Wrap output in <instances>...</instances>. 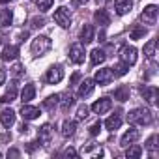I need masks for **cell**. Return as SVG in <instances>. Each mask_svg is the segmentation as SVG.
<instances>
[{"label": "cell", "mask_w": 159, "mask_h": 159, "mask_svg": "<svg viewBox=\"0 0 159 159\" xmlns=\"http://www.w3.org/2000/svg\"><path fill=\"white\" fill-rule=\"evenodd\" d=\"M127 122L133 125H148L152 124V112L148 109H133L127 114Z\"/></svg>", "instance_id": "obj_1"}, {"label": "cell", "mask_w": 159, "mask_h": 159, "mask_svg": "<svg viewBox=\"0 0 159 159\" xmlns=\"http://www.w3.org/2000/svg\"><path fill=\"white\" fill-rule=\"evenodd\" d=\"M51 47H52L51 38H47V36H38V38H34V39H32L30 51H32V54H34V56H43Z\"/></svg>", "instance_id": "obj_2"}, {"label": "cell", "mask_w": 159, "mask_h": 159, "mask_svg": "<svg viewBox=\"0 0 159 159\" xmlns=\"http://www.w3.org/2000/svg\"><path fill=\"white\" fill-rule=\"evenodd\" d=\"M54 21H56V25H60L62 28H69L71 26V13H69V10L67 8H58L56 11H54Z\"/></svg>", "instance_id": "obj_3"}, {"label": "cell", "mask_w": 159, "mask_h": 159, "mask_svg": "<svg viewBox=\"0 0 159 159\" xmlns=\"http://www.w3.org/2000/svg\"><path fill=\"white\" fill-rule=\"evenodd\" d=\"M112 79H114L112 69L111 67H103V69H98V73L94 77V83H98L99 86H107V84H111Z\"/></svg>", "instance_id": "obj_4"}, {"label": "cell", "mask_w": 159, "mask_h": 159, "mask_svg": "<svg viewBox=\"0 0 159 159\" xmlns=\"http://www.w3.org/2000/svg\"><path fill=\"white\" fill-rule=\"evenodd\" d=\"M64 79V69L60 66H51L47 69V75H45V81L49 84H58L60 81Z\"/></svg>", "instance_id": "obj_5"}, {"label": "cell", "mask_w": 159, "mask_h": 159, "mask_svg": "<svg viewBox=\"0 0 159 159\" xmlns=\"http://www.w3.org/2000/svg\"><path fill=\"white\" fill-rule=\"evenodd\" d=\"M120 60H122L124 64H127V66H133V64L137 62V49H135L133 45L122 47V51H120Z\"/></svg>", "instance_id": "obj_6"}, {"label": "cell", "mask_w": 159, "mask_h": 159, "mask_svg": "<svg viewBox=\"0 0 159 159\" xmlns=\"http://www.w3.org/2000/svg\"><path fill=\"white\" fill-rule=\"evenodd\" d=\"M157 13H159L157 6H155V4H150V6H146L144 11L140 13V21H144L146 25H155V21H157Z\"/></svg>", "instance_id": "obj_7"}, {"label": "cell", "mask_w": 159, "mask_h": 159, "mask_svg": "<svg viewBox=\"0 0 159 159\" xmlns=\"http://www.w3.org/2000/svg\"><path fill=\"white\" fill-rule=\"evenodd\" d=\"M84 47H83V43H73L71 47H69V58H71V62H75V64H83L84 62Z\"/></svg>", "instance_id": "obj_8"}, {"label": "cell", "mask_w": 159, "mask_h": 159, "mask_svg": "<svg viewBox=\"0 0 159 159\" xmlns=\"http://www.w3.org/2000/svg\"><path fill=\"white\" fill-rule=\"evenodd\" d=\"M51 139H52V127H51L49 124H43V125L38 129V140H39V144L49 146V144H51Z\"/></svg>", "instance_id": "obj_9"}, {"label": "cell", "mask_w": 159, "mask_h": 159, "mask_svg": "<svg viewBox=\"0 0 159 159\" xmlns=\"http://www.w3.org/2000/svg\"><path fill=\"white\" fill-rule=\"evenodd\" d=\"M139 137H140V131H139L137 127H131L129 131H125V133H124V137H122V140H120V146L127 148L129 144H133L135 140H139Z\"/></svg>", "instance_id": "obj_10"}, {"label": "cell", "mask_w": 159, "mask_h": 159, "mask_svg": "<svg viewBox=\"0 0 159 159\" xmlns=\"http://www.w3.org/2000/svg\"><path fill=\"white\" fill-rule=\"evenodd\" d=\"M111 107H112V101H111L109 98H101V99H98V101L92 105V111H94L96 114H105L107 111H111Z\"/></svg>", "instance_id": "obj_11"}, {"label": "cell", "mask_w": 159, "mask_h": 159, "mask_svg": "<svg viewBox=\"0 0 159 159\" xmlns=\"http://www.w3.org/2000/svg\"><path fill=\"white\" fill-rule=\"evenodd\" d=\"M140 94H142V98H144L150 105H155V103H157V88H155V86H142V88H140Z\"/></svg>", "instance_id": "obj_12"}, {"label": "cell", "mask_w": 159, "mask_h": 159, "mask_svg": "<svg viewBox=\"0 0 159 159\" xmlns=\"http://www.w3.org/2000/svg\"><path fill=\"white\" fill-rule=\"evenodd\" d=\"M0 124H2L4 127H11L15 124V112L11 109H4L2 112H0Z\"/></svg>", "instance_id": "obj_13"}, {"label": "cell", "mask_w": 159, "mask_h": 159, "mask_svg": "<svg viewBox=\"0 0 159 159\" xmlns=\"http://www.w3.org/2000/svg\"><path fill=\"white\" fill-rule=\"evenodd\" d=\"M39 114H41V111H39L38 107L23 105V109H21V116H23V120H36Z\"/></svg>", "instance_id": "obj_14"}, {"label": "cell", "mask_w": 159, "mask_h": 159, "mask_svg": "<svg viewBox=\"0 0 159 159\" xmlns=\"http://www.w3.org/2000/svg\"><path fill=\"white\" fill-rule=\"evenodd\" d=\"M94 81L92 79H84V81L81 83V86H79V98H86L94 92Z\"/></svg>", "instance_id": "obj_15"}, {"label": "cell", "mask_w": 159, "mask_h": 159, "mask_svg": "<svg viewBox=\"0 0 159 159\" xmlns=\"http://www.w3.org/2000/svg\"><path fill=\"white\" fill-rule=\"evenodd\" d=\"M15 98H17V83L13 81V83L8 86L6 94L0 98V101H2V103H11V101H15Z\"/></svg>", "instance_id": "obj_16"}, {"label": "cell", "mask_w": 159, "mask_h": 159, "mask_svg": "<svg viewBox=\"0 0 159 159\" xmlns=\"http://www.w3.org/2000/svg\"><path fill=\"white\" fill-rule=\"evenodd\" d=\"M114 10L118 15H125L131 11V0H114Z\"/></svg>", "instance_id": "obj_17"}, {"label": "cell", "mask_w": 159, "mask_h": 159, "mask_svg": "<svg viewBox=\"0 0 159 159\" xmlns=\"http://www.w3.org/2000/svg\"><path fill=\"white\" fill-rule=\"evenodd\" d=\"M94 21H96V25H99V26H107V25L111 23V15L107 13V10H98V11L94 13Z\"/></svg>", "instance_id": "obj_18"}, {"label": "cell", "mask_w": 159, "mask_h": 159, "mask_svg": "<svg viewBox=\"0 0 159 159\" xmlns=\"http://www.w3.org/2000/svg\"><path fill=\"white\" fill-rule=\"evenodd\" d=\"M17 56H19V47H15V45H8V47H4V51H2V60H4V62L15 60Z\"/></svg>", "instance_id": "obj_19"}, {"label": "cell", "mask_w": 159, "mask_h": 159, "mask_svg": "<svg viewBox=\"0 0 159 159\" xmlns=\"http://www.w3.org/2000/svg\"><path fill=\"white\" fill-rule=\"evenodd\" d=\"M34 96H36V86L34 84H25V88L21 92V101L23 103H28V101L34 99Z\"/></svg>", "instance_id": "obj_20"}, {"label": "cell", "mask_w": 159, "mask_h": 159, "mask_svg": "<svg viewBox=\"0 0 159 159\" xmlns=\"http://www.w3.org/2000/svg\"><path fill=\"white\" fill-rule=\"evenodd\" d=\"M81 41L86 45L90 41H94V26L92 25H84L83 30H81Z\"/></svg>", "instance_id": "obj_21"}, {"label": "cell", "mask_w": 159, "mask_h": 159, "mask_svg": "<svg viewBox=\"0 0 159 159\" xmlns=\"http://www.w3.org/2000/svg\"><path fill=\"white\" fill-rule=\"evenodd\" d=\"M105 58H107V54H105V51H103V49H94V51L90 52V60H92V64H94V66L103 64V62H105Z\"/></svg>", "instance_id": "obj_22"}, {"label": "cell", "mask_w": 159, "mask_h": 159, "mask_svg": "<svg viewBox=\"0 0 159 159\" xmlns=\"http://www.w3.org/2000/svg\"><path fill=\"white\" fill-rule=\"evenodd\" d=\"M155 49H157V39H150L146 45H144V54H146V58L148 60H153L155 58Z\"/></svg>", "instance_id": "obj_23"}, {"label": "cell", "mask_w": 159, "mask_h": 159, "mask_svg": "<svg viewBox=\"0 0 159 159\" xmlns=\"http://www.w3.org/2000/svg\"><path fill=\"white\" fill-rule=\"evenodd\" d=\"M120 125H122V116H120V114H114V116L107 118V122H105V127H107L109 131H116Z\"/></svg>", "instance_id": "obj_24"}, {"label": "cell", "mask_w": 159, "mask_h": 159, "mask_svg": "<svg viewBox=\"0 0 159 159\" xmlns=\"http://www.w3.org/2000/svg\"><path fill=\"white\" fill-rule=\"evenodd\" d=\"M114 99H118V101H127V99H129V86H125V84L118 86V88L114 90Z\"/></svg>", "instance_id": "obj_25"}, {"label": "cell", "mask_w": 159, "mask_h": 159, "mask_svg": "<svg viewBox=\"0 0 159 159\" xmlns=\"http://www.w3.org/2000/svg\"><path fill=\"white\" fill-rule=\"evenodd\" d=\"M58 101H60V96H49V98L43 101V109H47V111H54L56 105H58Z\"/></svg>", "instance_id": "obj_26"}, {"label": "cell", "mask_w": 159, "mask_h": 159, "mask_svg": "<svg viewBox=\"0 0 159 159\" xmlns=\"http://www.w3.org/2000/svg\"><path fill=\"white\" fill-rule=\"evenodd\" d=\"M62 135H64V137H73V135H75V122L66 120V122L62 124Z\"/></svg>", "instance_id": "obj_27"}, {"label": "cell", "mask_w": 159, "mask_h": 159, "mask_svg": "<svg viewBox=\"0 0 159 159\" xmlns=\"http://www.w3.org/2000/svg\"><path fill=\"white\" fill-rule=\"evenodd\" d=\"M140 153H142V148L137 146V144H133V146H127L125 157H127V159H137V157H140Z\"/></svg>", "instance_id": "obj_28"}, {"label": "cell", "mask_w": 159, "mask_h": 159, "mask_svg": "<svg viewBox=\"0 0 159 159\" xmlns=\"http://www.w3.org/2000/svg\"><path fill=\"white\" fill-rule=\"evenodd\" d=\"M83 153H94V155H98V157H101L103 155V150L98 146V144H88V146H83Z\"/></svg>", "instance_id": "obj_29"}, {"label": "cell", "mask_w": 159, "mask_h": 159, "mask_svg": "<svg viewBox=\"0 0 159 159\" xmlns=\"http://www.w3.org/2000/svg\"><path fill=\"white\" fill-rule=\"evenodd\" d=\"M11 19H13L11 10H2V13H0V25L8 26V25H11Z\"/></svg>", "instance_id": "obj_30"}, {"label": "cell", "mask_w": 159, "mask_h": 159, "mask_svg": "<svg viewBox=\"0 0 159 159\" xmlns=\"http://www.w3.org/2000/svg\"><path fill=\"white\" fill-rule=\"evenodd\" d=\"M111 69H114V71H112V75H114V77H122V75H125V73L129 71V66L122 62V64H116V66H114V67H111Z\"/></svg>", "instance_id": "obj_31"}, {"label": "cell", "mask_w": 159, "mask_h": 159, "mask_svg": "<svg viewBox=\"0 0 159 159\" xmlns=\"http://www.w3.org/2000/svg\"><path fill=\"white\" fill-rule=\"evenodd\" d=\"M144 34H146L144 26H135L131 30V39H140V38H144Z\"/></svg>", "instance_id": "obj_32"}, {"label": "cell", "mask_w": 159, "mask_h": 159, "mask_svg": "<svg viewBox=\"0 0 159 159\" xmlns=\"http://www.w3.org/2000/svg\"><path fill=\"white\" fill-rule=\"evenodd\" d=\"M73 99H75V98H73L71 94H64V96H62V111H67V109L73 105Z\"/></svg>", "instance_id": "obj_33"}, {"label": "cell", "mask_w": 159, "mask_h": 159, "mask_svg": "<svg viewBox=\"0 0 159 159\" xmlns=\"http://www.w3.org/2000/svg\"><path fill=\"white\" fill-rule=\"evenodd\" d=\"M36 6L39 8V11H47L52 6V0H36Z\"/></svg>", "instance_id": "obj_34"}, {"label": "cell", "mask_w": 159, "mask_h": 159, "mask_svg": "<svg viewBox=\"0 0 159 159\" xmlns=\"http://www.w3.org/2000/svg\"><path fill=\"white\" fill-rule=\"evenodd\" d=\"M155 142H157V137H155V135H152V137L148 139V142H146V148L152 152V155H155V148H157Z\"/></svg>", "instance_id": "obj_35"}, {"label": "cell", "mask_w": 159, "mask_h": 159, "mask_svg": "<svg viewBox=\"0 0 159 159\" xmlns=\"http://www.w3.org/2000/svg\"><path fill=\"white\" fill-rule=\"evenodd\" d=\"M88 116V107L86 105H81L79 107V111H77V120H84Z\"/></svg>", "instance_id": "obj_36"}, {"label": "cell", "mask_w": 159, "mask_h": 159, "mask_svg": "<svg viewBox=\"0 0 159 159\" xmlns=\"http://www.w3.org/2000/svg\"><path fill=\"white\" fill-rule=\"evenodd\" d=\"M99 131H101V122L98 120L96 124H92V125H90V135H98Z\"/></svg>", "instance_id": "obj_37"}, {"label": "cell", "mask_w": 159, "mask_h": 159, "mask_svg": "<svg viewBox=\"0 0 159 159\" xmlns=\"http://www.w3.org/2000/svg\"><path fill=\"white\" fill-rule=\"evenodd\" d=\"M8 157H19V150H15V148H11V150L8 152Z\"/></svg>", "instance_id": "obj_38"}, {"label": "cell", "mask_w": 159, "mask_h": 159, "mask_svg": "<svg viewBox=\"0 0 159 159\" xmlns=\"http://www.w3.org/2000/svg\"><path fill=\"white\" fill-rule=\"evenodd\" d=\"M66 155H67V157H75V155H77V152H75L73 148H67V150H66Z\"/></svg>", "instance_id": "obj_39"}, {"label": "cell", "mask_w": 159, "mask_h": 159, "mask_svg": "<svg viewBox=\"0 0 159 159\" xmlns=\"http://www.w3.org/2000/svg\"><path fill=\"white\" fill-rule=\"evenodd\" d=\"M32 23H34L32 26H43V19H41V17H39V19H34Z\"/></svg>", "instance_id": "obj_40"}, {"label": "cell", "mask_w": 159, "mask_h": 159, "mask_svg": "<svg viewBox=\"0 0 159 159\" xmlns=\"http://www.w3.org/2000/svg\"><path fill=\"white\" fill-rule=\"evenodd\" d=\"M13 73H15V75H21V73H23V66H19V64H17V66L13 67Z\"/></svg>", "instance_id": "obj_41"}, {"label": "cell", "mask_w": 159, "mask_h": 159, "mask_svg": "<svg viewBox=\"0 0 159 159\" xmlns=\"http://www.w3.org/2000/svg\"><path fill=\"white\" fill-rule=\"evenodd\" d=\"M88 0H73V6H84Z\"/></svg>", "instance_id": "obj_42"}, {"label": "cell", "mask_w": 159, "mask_h": 159, "mask_svg": "<svg viewBox=\"0 0 159 159\" xmlns=\"http://www.w3.org/2000/svg\"><path fill=\"white\" fill-rule=\"evenodd\" d=\"M4 81H6V73L0 71V84H4Z\"/></svg>", "instance_id": "obj_43"}, {"label": "cell", "mask_w": 159, "mask_h": 159, "mask_svg": "<svg viewBox=\"0 0 159 159\" xmlns=\"http://www.w3.org/2000/svg\"><path fill=\"white\" fill-rule=\"evenodd\" d=\"M28 129H30V127H28V125H26V124H23V125H21V133H26V131H28Z\"/></svg>", "instance_id": "obj_44"}, {"label": "cell", "mask_w": 159, "mask_h": 159, "mask_svg": "<svg viewBox=\"0 0 159 159\" xmlns=\"http://www.w3.org/2000/svg\"><path fill=\"white\" fill-rule=\"evenodd\" d=\"M77 81H79V73H75V75H73V77H71V83H73V84H75V83H77Z\"/></svg>", "instance_id": "obj_45"}, {"label": "cell", "mask_w": 159, "mask_h": 159, "mask_svg": "<svg viewBox=\"0 0 159 159\" xmlns=\"http://www.w3.org/2000/svg\"><path fill=\"white\" fill-rule=\"evenodd\" d=\"M36 144H38V142H30V146H28V150H30V152H32V150H34V148H36Z\"/></svg>", "instance_id": "obj_46"}, {"label": "cell", "mask_w": 159, "mask_h": 159, "mask_svg": "<svg viewBox=\"0 0 159 159\" xmlns=\"http://www.w3.org/2000/svg\"><path fill=\"white\" fill-rule=\"evenodd\" d=\"M8 2H11V0H0V4H8Z\"/></svg>", "instance_id": "obj_47"}, {"label": "cell", "mask_w": 159, "mask_h": 159, "mask_svg": "<svg viewBox=\"0 0 159 159\" xmlns=\"http://www.w3.org/2000/svg\"><path fill=\"white\" fill-rule=\"evenodd\" d=\"M0 157H2V153H0Z\"/></svg>", "instance_id": "obj_48"}]
</instances>
